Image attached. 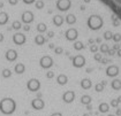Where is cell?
I'll use <instances>...</instances> for the list:
<instances>
[{
    "mask_svg": "<svg viewBox=\"0 0 121 116\" xmlns=\"http://www.w3.org/2000/svg\"><path fill=\"white\" fill-rule=\"evenodd\" d=\"M54 52H56V54H61L62 53V47H56V48H54Z\"/></svg>",
    "mask_w": 121,
    "mask_h": 116,
    "instance_id": "34",
    "label": "cell"
},
{
    "mask_svg": "<svg viewBox=\"0 0 121 116\" xmlns=\"http://www.w3.org/2000/svg\"><path fill=\"white\" fill-rule=\"evenodd\" d=\"M64 17L62 16H60V15H56L53 17V24L56 25V27H61L62 25V23H64Z\"/></svg>",
    "mask_w": 121,
    "mask_h": 116,
    "instance_id": "20",
    "label": "cell"
},
{
    "mask_svg": "<svg viewBox=\"0 0 121 116\" xmlns=\"http://www.w3.org/2000/svg\"><path fill=\"white\" fill-rule=\"evenodd\" d=\"M108 50H110V46H108L107 44H102L100 46H99V52H100L102 54H107Z\"/></svg>",
    "mask_w": 121,
    "mask_h": 116,
    "instance_id": "23",
    "label": "cell"
},
{
    "mask_svg": "<svg viewBox=\"0 0 121 116\" xmlns=\"http://www.w3.org/2000/svg\"><path fill=\"white\" fill-rule=\"evenodd\" d=\"M13 41L16 45H23L26 43V36L23 33H15L13 36Z\"/></svg>",
    "mask_w": 121,
    "mask_h": 116,
    "instance_id": "11",
    "label": "cell"
},
{
    "mask_svg": "<svg viewBox=\"0 0 121 116\" xmlns=\"http://www.w3.org/2000/svg\"><path fill=\"white\" fill-rule=\"evenodd\" d=\"M8 21V15L6 13H0V25L6 24Z\"/></svg>",
    "mask_w": 121,
    "mask_h": 116,
    "instance_id": "22",
    "label": "cell"
},
{
    "mask_svg": "<svg viewBox=\"0 0 121 116\" xmlns=\"http://www.w3.org/2000/svg\"><path fill=\"white\" fill-rule=\"evenodd\" d=\"M14 71L16 72V74H23V72L26 71V66L23 64V63H16L15 64V67H14Z\"/></svg>",
    "mask_w": 121,
    "mask_h": 116,
    "instance_id": "18",
    "label": "cell"
},
{
    "mask_svg": "<svg viewBox=\"0 0 121 116\" xmlns=\"http://www.w3.org/2000/svg\"><path fill=\"white\" fill-rule=\"evenodd\" d=\"M24 4H27V5H30V4H34L35 2V0H22Z\"/></svg>",
    "mask_w": 121,
    "mask_h": 116,
    "instance_id": "35",
    "label": "cell"
},
{
    "mask_svg": "<svg viewBox=\"0 0 121 116\" xmlns=\"http://www.w3.org/2000/svg\"><path fill=\"white\" fill-rule=\"evenodd\" d=\"M84 1H86V2H90V0H84Z\"/></svg>",
    "mask_w": 121,
    "mask_h": 116,
    "instance_id": "43",
    "label": "cell"
},
{
    "mask_svg": "<svg viewBox=\"0 0 121 116\" xmlns=\"http://www.w3.org/2000/svg\"><path fill=\"white\" fill-rule=\"evenodd\" d=\"M16 109V102L12 98H4L0 100V112L4 115H12Z\"/></svg>",
    "mask_w": 121,
    "mask_h": 116,
    "instance_id": "1",
    "label": "cell"
},
{
    "mask_svg": "<svg viewBox=\"0 0 121 116\" xmlns=\"http://www.w3.org/2000/svg\"><path fill=\"white\" fill-rule=\"evenodd\" d=\"M6 59L9 61V62H13V61H15L16 59H17V53H16V51L15 50H8L7 52H6Z\"/></svg>",
    "mask_w": 121,
    "mask_h": 116,
    "instance_id": "14",
    "label": "cell"
},
{
    "mask_svg": "<svg viewBox=\"0 0 121 116\" xmlns=\"http://www.w3.org/2000/svg\"><path fill=\"white\" fill-rule=\"evenodd\" d=\"M93 59H95V61L100 62V60L103 59V54L102 53H95V55H93Z\"/></svg>",
    "mask_w": 121,
    "mask_h": 116,
    "instance_id": "29",
    "label": "cell"
},
{
    "mask_svg": "<svg viewBox=\"0 0 121 116\" xmlns=\"http://www.w3.org/2000/svg\"><path fill=\"white\" fill-rule=\"evenodd\" d=\"M98 51H99V47H98L97 45L93 44V45L90 46V52H91V53H97Z\"/></svg>",
    "mask_w": 121,
    "mask_h": 116,
    "instance_id": "30",
    "label": "cell"
},
{
    "mask_svg": "<svg viewBox=\"0 0 121 116\" xmlns=\"http://www.w3.org/2000/svg\"><path fill=\"white\" fill-rule=\"evenodd\" d=\"M8 1H9L10 5H16L17 4V0H8Z\"/></svg>",
    "mask_w": 121,
    "mask_h": 116,
    "instance_id": "36",
    "label": "cell"
},
{
    "mask_svg": "<svg viewBox=\"0 0 121 116\" xmlns=\"http://www.w3.org/2000/svg\"><path fill=\"white\" fill-rule=\"evenodd\" d=\"M31 107L34 109H36V110H40V109H43L45 107V102H44V100H42L40 98L34 99L31 101Z\"/></svg>",
    "mask_w": 121,
    "mask_h": 116,
    "instance_id": "10",
    "label": "cell"
},
{
    "mask_svg": "<svg viewBox=\"0 0 121 116\" xmlns=\"http://www.w3.org/2000/svg\"><path fill=\"white\" fill-rule=\"evenodd\" d=\"M21 17H22V22L28 24V23H31L34 21V14L31 12H24Z\"/></svg>",
    "mask_w": 121,
    "mask_h": 116,
    "instance_id": "13",
    "label": "cell"
},
{
    "mask_svg": "<svg viewBox=\"0 0 121 116\" xmlns=\"http://www.w3.org/2000/svg\"><path fill=\"white\" fill-rule=\"evenodd\" d=\"M46 77L48 78V79L53 78V77H54V72H53V71H48V72H46Z\"/></svg>",
    "mask_w": 121,
    "mask_h": 116,
    "instance_id": "33",
    "label": "cell"
},
{
    "mask_svg": "<svg viewBox=\"0 0 121 116\" xmlns=\"http://www.w3.org/2000/svg\"><path fill=\"white\" fill-rule=\"evenodd\" d=\"M70 6H72L70 0H58L56 1V8L59 9V10H61V12L68 10V9L70 8Z\"/></svg>",
    "mask_w": 121,
    "mask_h": 116,
    "instance_id": "8",
    "label": "cell"
},
{
    "mask_svg": "<svg viewBox=\"0 0 121 116\" xmlns=\"http://www.w3.org/2000/svg\"><path fill=\"white\" fill-rule=\"evenodd\" d=\"M37 30H38V32H44V31H46L47 30V28L44 23H39V24L37 25Z\"/></svg>",
    "mask_w": 121,
    "mask_h": 116,
    "instance_id": "28",
    "label": "cell"
},
{
    "mask_svg": "<svg viewBox=\"0 0 121 116\" xmlns=\"http://www.w3.org/2000/svg\"><path fill=\"white\" fill-rule=\"evenodd\" d=\"M106 85H107V82H106V80H102V82H99V83H96V84H95V91L98 92V93H100V92H103V91L105 90Z\"/></svg>",
    "mask_w": 121,
    "mask_h": 116,
    "instance_id": "15",
    "label": "cell"
},
{
    "mask_svg": "<svg viewBox=\"0 0 121 116\" xmlns=\"http://www.w3.org/2000/svg\"><path fill=\"white\" fill-rule=\"evenodd\" d=\"M73 47H74L76 51H81V50H83L84 48V44L82 43V41H76V43H74Z\"/></svg>",
    "mask_w": 121,
    "mask_h": 116,
    "instance_id": "26",
    "label": "cell"
},
{
    "mask_svg": "<svg viewBox=\"0 0 121 116\" xmlns=\"http://www.w3.org/2000/svg\"><path fill=\"white\" fill-rule=\"evenodd\" d=\"M85 107H86V110H89V112H90V110L92 109V107H91V105H88V106H85Z\"/></svg>",
    "mask_w": 121,
    "mask_h": 116,
    "instance_id": "39",
    "label": "cell"
},
{
    "mask_svg": "<svg viewBox=\"0 0 121 116\" xmlns=\"http://www.w3.org/2000/svg\"><path fill=\"white\" fill-rule=\"evenodd\" d=\"M113 32L112 31H110V30H107V31H105L104 32V35H103V37H104V39L105 40H112V38H113Z\"/></svg>",
    "mask_w": 121,
    "mask_h": 116,
    "instance_id": "25",
    "label": "cell"
},
{
    "mask_svg": "<svg viewBox=\"0 0 121 116\" xmlns=\"http://www.w3.org/2000/svg\"><path fill=\"white\" fill-rule=\"evenodd\" d=\"M91 102H92V99H91L90 95L85 94V95H82V97H81V104H82V105L88 106V105H91Z\"/></svg>",
    "mask_w": 121,
    "mask_h": 116,
    "instance_id": "19",
    "label": "cell"
},
{
    "mask_svg": "<svg viewBox=\"0 0 121 116\" xmlns=\"http://www.w3.org/2000/svg\"><path fill=\"white\" fill-rule=\"evenodd\" d=\"M43 7H44V2H43L42 0H39V1L36 2V8L40 9V8H43Z\"/></svg>",
    "mask_w": 121,
    "mask_h": 116,
    "instance_id": "32",
    "label": "cell"
},
{
    "mask_svg": "<svg viewBox=\"0 0 121 116\" xmlns=\"http://www.w3.org/2000/svg\"><path fill=\"white\" fill-rule=\"evenodd\" d=\"M105 74L110 78H115L120 74V68H119L118 64H110V66H107V68L105 70Z\"/></svg>",
    "mask_w": 121,
    "mask_h": 116,
    "instance_id": "3",
    "label": "cell"
},
{
    "mask_svg": "<svg viewBox=\"0 0 121 116\" xmlns=\"http://www.w3.org/2000/svg\"><path fill=\"white\" fill-rule=\"evenodd\" d=\"M91 86H92V82L89 79V78H84V79H82V82H81V87L83 90L91 89Z\"/></svg>",
    "mask_w": 121,
    "mask_h": 116,
    "instance_id": "17",
    "label": "cell"
},
{
    "mask_svg": "<svg viewBox=\"0 0 121 116\" xmlns=\"http://www.w3.org/2000/svg\"><path fill=\"white\" fill-rule=\"evenodd\" d=\"M73 66L75 68H82L85 66V58L82 54H77L73 58Z\"/></svg>",
    "mask_w": 121,
    "mask_h": 116,
    "instance_id": "6",
    "label": "cell"
},
{
    "mask_svg": "<svg viewBox=\"0 0 121 116\" xmlns=\"http://www.w3.org/2000/svg\"><path fill=\"white\" fill-rule=\"evenodd\" d=\"M35 43H36V45H43L45 43V38L42 35H38V36L35 37Z\"/></svg>",
    "mask_w": 121,
    "mask_h": 116,
    "instance_id": "24",
    "label": "cell"
},
{
    "mask_svg": "<svg viewBox=\"0 0 121 116\" xmlns=\"http://www.w3.org/2000/svg\"><path fill=\"white\" fill-rule=\"evenodd\" d=\"M1 74H2V77L4 78H9L10 76H12V71H10V69H8V68L4 69Z\"/></svg>",
    "mask_w": 121,
    "mask_h": 116,
    "instance_id": "27",
    "label": "cell"
},
{
    "mask_svg": "<svg viewBox=\"0 0 121 116\" xmlns=\"http://www.w3.org/2000/svg\"><path fill=\"white\" fill-rule=\"evenodd\" d=\"M65 21H66L67 24L73 25L75 22H76V17H75V15H73V14H69V15H67V17H66Z\"/></svg>",
    "mask_w": 121,
    "mask_h": 116,
    "instance_id": "21",
    "label": "cell"
},
{
    "mask_svg": "<svg viewBox=\"0 0 121 116\" xmlns=\"http://www.w3.org/2000/svg\"><path fill=\"white\" fill-rule=\"evenodd\" d=\"M62 100L66 104H72L75 100V92L74 91H66L62 94Z\"/></svg>",
    "mask_w": 121,
    "mask_h": 116,
    "instance_id": "9",
    "label": "cell"
},
{
    "mask_svg": "<svg viewBox=\"0 0 121 116\" xmlns=\"http://www.w3.org/2000/svg\"><path fill=\"white\" fill-rule=\"evenodd\" d=\"M65 35H66V39H67V40L74 41V40L77 39V37H78V32H77V30H76L75 28H69V29H67Z\"/></svg>",
    "mask_w": 121,
    "mask_h": 116,
    "instance_id": "7",
    "label": "cell"
},
{
    "mask_svg": "<svg viewBox=\"0 0 121 116\" xmlns=\"http://www.w3.org/2000/svg\"><path fill=\"white\" fill-rule=\"evenodd\" d=\"M29 29H30V28H29L28 25H26V27H24V30H26V31H28Z\"/></svg>",
    "mask_w": 121,
    "mask_h": 116,
    "instance_id": "41",
    "label": "cell"
},
{
    "mask_svg": "<svg viewBox=\"0 0 121 116\" xmlns=\"http://www.w3.org/2000/svg\"><path fill=\"white\" fill-rule=\"evenodd\" d=\"M27 89L31 92H37L38 90L40 89V82L37 78H31L28 80L27 83Z\"/></svg>",
    "mask_w": 121,
    "mask_h": 116,
    "instance_id": "5",
    "label": "cell"
},
{
    "mask_svg": "<svg viewBox=\"0 0 121 116\" xmlns=\"http://www.w3.org/2000/svg\"><path fill=\"white\" fill-rule=\"evenodd\" d=\"M20 28H21V22H19V21H15V22H13V29H15V30H19Z\"/></svg>",
    "mask_w": 121,
    "mask_h": 116,
    "instance_id": "31",
    "label": "cell"
},
{
    "mask_svg": "<svg viewBox=\"0 0 121 116\" xmlns=\"http://www.w3.org/2000/svg\"><path fill=\"white\" fill-rule=\"evenodd\" d=\"M51 116H62V114L61 113H53Z\"/></svg>",
    "mask_w": 121,
    "mask_h": 116,
    "instance_id": "37",
    "label": "cell"
},
{
    "mask_svg": "<svg viewBox=\"0 0 121 116\" xmlns=\"http://www.w3.org/2000/svg\"><path fill=\"white\" fill-rule=\"evenodd\" d=\"M86 24H88V27L90 28L91 30H99L103 27V24H104V21L98 15H91L90 17L88 18Z\"/></svg>",
    "mask_w": 121,
    "mask_h": 116,
    "instance_id": "2",
    "label": "cell"
},
{
    "mask_svg": "<svg viewBox=\"0 0 121 116\" xmlns=\"http://www.w3.org/2000/svg\"><path fill=\"white\" fill-rule=\"evenodd\" d=\"M83 116H89V114H88V113H86V114H84Z\"/></svg>",
    "mask_w": 121,
    "mask_h": 116,
    "instance_id": "42",
    "label": "cell"
},
{
    "mask_svg": "<svg viewBox=\"0 0 121 116\" xmlns=\"http://www.w3.org/2000/svg\"><path fill=\"white\" fill-rule=\"evenodd\" d=\"M67 82H68V77L66 76L65 74L58 75V77H56V83H58L59 85H66Z\"/></svg>",
    "mask_w": 121,
    "mask_h": 116,
    "instance_id": "16",
    "label": "cell"
},
{
    "mask_svg": "<svg viewBox=\"0 0 121 116\" xmlns=\"http://www.w3.org/2000/svg\"><path fill=\"white\" fill-rule=\"evenodd\" d=\"M110 102H100L99 104V106H98V112L100 113V114H107L108 112H110Z\"/></svg>",
    "mask_w": 121,
    "mask_h": 116,
    "instance_id": "12",
    "label": "cell"
},
{
    "mask_svg": "<svg viewBox=\"0 0 121 116\" xmlns=\"http://www.w3.org/2000/svg\"><path fill=\"white\" fill-rule=\"evenodd\" d=\"M47 36L50 37V38H52V37L54 36V33H53V32H52V31H50V32H48V33H47Z\"/></svg>",
    "mask_w": 121,
    "mask_h": 116,
    "instance_id": "38",
    "label": "cell"
},
{
    "mask_svg": "<svg viewBox=\"0 0 121 116\" xmlns=\"http://www.w3.org/2000/svg\"><path fill=\"white\" fill-rule=\"evenodd\" d=\"M39 66H40L43 69H48V68H51V67L53 66V60H52V58L48 56V55L42 56L40 60H39Z\"/></svg>",
    "mask_w": 121,
    "mask_h": 116,
    "instance_id": "4",
    "label": "cell"
},
{
    "mask_svg": "<svg viewBox=\"0 0 121 116\" xmlns=\"http://www.w3.org/2000/svg\"><path fill=\"white\" fill-rule=\"evenodd\" d=\"M2 40H4V36H2V35H1V33H0V43H1V41H2Z\"/></svg>",
    "mask_w": 121,
    "mask_h": 116,
    "instance_id": "40",
    "label": "cell"
}]
</instances>
